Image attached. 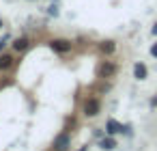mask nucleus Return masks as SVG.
<instances>
[{
    "instance_id": "11",
    "label": "nucleus",
    "mask_w": 157,
    "mask_h": 151,
    "mask_svg": "<svg viewBox=\"0 0 157 151\" xmlns=\"http://www.w3.org/2000/svg\"><path fill=\"white\" fill-rule=\"evenodd\" d=\"M151 54H153V56H157V46H153V48H151Z\"/></svg>"
},
{
    "instance_id": "6",
    "label": "nucleus",
    "mask_w": 157,
    "mask_h": 151,
    "mask_svg": "<svg viewBox=\"0 0 157 151\" xmlns=\"http://www.w3.org/2000/svg\"><path fill=\"white\" fill-rule=\"evenodd\" d=\"M13 56L11 54H2V56H0V71H7V69H11L13 67Z\"/></svg>"
},
{
    "instance_id": "13",
    "label": "nucleus",
    "mask_w": 157,
    "mask_h": 151,
    "mask_svg": "<svg viewBox=\"0 0 157 151\" xmlns=\"http://www.w3.org/2000/svg\"><path fill=\"white\" fill-rule=\"evenodd\" d=\"M153 35H157V24H155V26H153Z\"/></svg>"
},
{
    "instance_id": "9",
    "label": "nucleus",
    "mask_w": 157,
    "mask_h": 151,
    "mask_svg": "<svg viewBox=\"0 0 157 151\" xmlns=\"http://www.w3.org/2000/svg\"><path fill=\"white\" fill-rule=\"evenodd\" d=\"M99 145H101V149H108V151H110V149H114V147H116V142H114V140H112V138H103V140H101V142H99Z\"/></svg>"
},
{
    "instance_id": "7",
    "label": "nucleus",
    "mask_w": 157,
    "mask_h": 151,
    "mask_svg": "<svg viewBox=\"0 0 157 151\" xmlns=\"http://www.w3.org/2000/svg\"><path fill=\"white\" fill-rule=\"evenodd\" d=\"M99 50H101L103 54H114L116 43H114V41H101V43H99Z\"/></svg>"
},
{
    "instance_id": "5",
    "label": "nucleus",
    "mask_w": 157,
    "mask_h": 151,
    "mask_svg": "<svg viewBox=\"0 0 157 151\" xmlns=\"http://www.w3.org/2000/svg\"><path fill=\"white\" fill-rule=\"evenodd\" d=\"M28 46H30V39L28 37H20V39L13 41V50L15 52H24V50H28Z\"/></svg>"
},
{
    "instance_id": "1",
    "label": "nucleus",
    "mask_w": 157,
    "mask_h": 151,
    "mask_svg": "<svg viewBox=\"0 0 157 151\" xmlns=\"http://www.w3.org/2000/svg\"><path fill=\"white\" fill-rule=\"evenodd\" d=\"M84 114L86 117H97L99 112H101V101L97 99V97H88L86 101H84Z\"/></svg>"
},
{
    "instance_id": "10",
    "label": "nucleus",
    "mask_w": 157,
    "mask_h": 151,
    "mask_svg": "<svg viewBox=\"0 0 157 151\" xmlns=\"http://www.w3.org/2000/svg\"><path fill=\"white\" fill-rule=\"evenodd\" d=\"M108 129H110L112 134H114V132H123V125H118L116 121H112V119H110V121H108Z\"/></svg>"
},
{
    "instance_id": "2",
    "label": "nucleus",
    "mask_w": 157,
    "mask_h": 151,
    "mask_svg": "<svg viewBox=\"0 0 157 151\" xmlns=\"http://www.w3.org/2000/svg\"><path fill=\"white\" fill-rule=\"evenodd\" d=\"M69 147H71V136L67 132H63L54 138V151H67Z\"/></svg>"
},
{
    "instance_id": "3",
    "label": "nucleus",
    "mask_w": 157,
    "mask_h": 151,
    "mask_svg": "<svg viewBox=\"0 0 157 151\" xmlns=\"http://www.w3.org/2000/svg\"><path fill=\"white\" fill-rule=\"evenodd\" d=\"M50 48H52L54 52L67 54V52L71 50V41H67V39H52V41H50Z\"/></svg>"
},
{
    "instance_id": "8",
    "label": "nucleus",
    "mask_w": 157,
    "mask_h": 151,
    "mask_svg": "<svg viewBox=\"0 0 157 151\" xmlns=\"http://www.w3.org/2000/svg\"><path fill=\"white\" fill-rule=\"evenodd\" d=\"M133 76H136L138 80H144V78H146V65L138 63V65L133 67Z\"/></svg>"
},
{
    "instance_id": "4",
    "label": "nucleus",
    "mask_w": 157,
    "mask_h": 151,
    "mask_svg": "<svg viewBox=\"0 0 157 151\" xmlns=\"http://www.w3.org/2000/svg\"><path fill=\"white\" fill-rule=\"evenodd\" d=\"M99 78H112L114 74H116V65L114 63H110V61H103L101 65H99Z\"/></svg>"
},
{
    "instance_id": "12",
    "label": "nucleus",
    "mask_w": 157,
    "mask_h": 151,
    "mask_svg": "<svg viewBox=\"0 0 157 151\" xmlns=\"http://www.w3.org/2000/svg\"><path fill=\"white\" fill-rule=\"evenodd\" d=\"M151 106H157V97H153V99H151Z\"/></svg>"
}]
</instances>
